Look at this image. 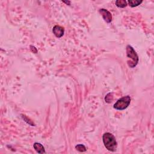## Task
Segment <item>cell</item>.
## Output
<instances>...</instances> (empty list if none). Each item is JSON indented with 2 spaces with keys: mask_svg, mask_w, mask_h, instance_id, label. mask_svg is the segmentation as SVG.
Masks as SVG:
<instances>
[{
  "mask_svg": "<svg viewBox=\"0 0 154 154\" xmlns=\"http://www.w3.org/2000/svg\"><path fill=\"white\" fill-rule=\"evenodd\" d=\"M52 32L57 37L60 38L64 35V28H63L62 26H60L59 25H55L53 28Z\"/></svg>",
  "mask_w": 154,
  "mask_h": 154,
  "instance_id": "obj_5",
  "label": "cell"
},
{
  "mask_svg": "<svg viewBox=\"0 0 154 154\" xmlns=\"http://www.w3.org/2000/svg\"><path fill=\"white\" fill-rule=\"evenodd\" d=\"M131 102V97L129 96H124L119 99L114 105V108L117 110H123L126 109Z\"/></svg>",
  "mask_w": 154,
  "mask_h": 154,
  "instance_id": "obj_3",
  "label": "cell"
},
{
  "mask_svg": "<svg viewBox=\"0 0 154 154\" xmlns=\"http://www.w3.org/2000/svg\"><path fill=\"white\" fill-rule=\"evenodd\" d=\"M142 2V1H138V0H129L128 3L129 5L132 7H137L140 5Z\"/></svg>",
  "mask_w": 154,
  "mask_h": 154,
  "instance_id": "obj_8",
  "label": "cell"
},
{
  "mask_svg": "<svg viewBox=\"0 0 154 154\" xmlns=\"http://www.w3.org/2000/svg\"><path fill=\"white\" fill-rule=\"evenodd\" d=\"M126 55H127V63L129 67L133 68L137 66L138 63V57L134 49V48L128 45L126 46Z\"/></svg>",
  "mask_w": 154,
  "mask_h": 154,
  "instance_id": "obj_2",
  "label": "cell"
},
{
  "mask_svg": "<svg viewBox=\"0 0 154 154\" xmlns=\"http://www.w3.org/2000/svg\"><path fill=\"white\" fill-rule=\"evenodd\" d=\"M75 148L77 150L79 151V152H85L86 150V148L83 145V144H78L75 146Z\"/></svg>",
  "mask_w": 154,
  "mask_h": 154,
  "instance_id": "obj_9",
  "label": "cell"
},
{
  "mask_svg": "<svg viewBox=\"0 0 154 154\" xmlns=\"http://www.w3.org/2000/svg\"><path fill=\"white\" fill-rule=\"evenodd\" d=\"M34 149L37 151V153H45V148L43 146L42 144H41L40 143H35L33 145Z\"/></svg>",
  "mask_w": 154,
  "mask_h": 154,
  "instance_id": "obj_6",
  "label": "cell"
},
{
  "mask_svg": "<svg viewBox=\"0 0 154 154\" xmlns=\"http://www.w3.org/2000/svg\"><path fill=\"white\" fill-rule=\"evenodd\" d=\"M102 139L105 147L108 150L111 152H114L116 150L117 144L114 136L112 134L109 132L105 133L103 135Z\"/></svg>",
  "mask_w": 154,
  "mask_h": 154,
  "instance_id": "obj_1",
  "label": "cell"
},
{
  "mask_svg": "<svg viewBox=\"0 0 154 154\" xmlns=\"http://www.w3.org/2000/svg\"><path fill=\"white\" fill-rule=\"evenodd\" d=\"M99 12L101 13L103 19L107 22V23H110L112 20V16L111 13L108 11L106 9L102 8L99 10Z\"/></svg>",
  "mask_w": 154,
  "mask_h": 154,
  "instance_id": "obj_4",
  "label": "cell"
},
{
  "mask_svg": "<svg viewBox=\"0 0 154 154\" xmlns=\"http://www.w3.org/2000/svg\"><path fill=\"white\" fill-rule=\"evenodd\" d=\"M116 5L120 8H124L127 5V2L125 0H117L116 1Z\"/></svg>",
  "mask_w": 154,
  "mask_h": 154,
  "instance_id": "obj_7",
  "label": "cell"
}]
</instances>
